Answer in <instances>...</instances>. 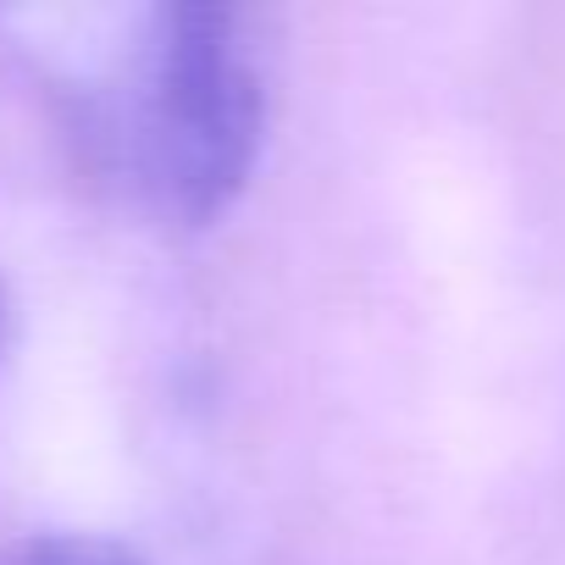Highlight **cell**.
I'll return each mask as SVG.
<instances>
[{
	"label": "cell",
	"mask_w": 565,
	"mask_h": 565,
	"mask_svg": "<svg viewBox=\"0 0 565 565\" xmlns=\"http://www.w3.org/2000/svg\"><path fill=\"white\" fill-rule=\"evenodd\" d=\"M0 565H150V559L100 532H34L0 548Z\"/></svg>",
	"instance_id": "2"
},
{
	"label": "cell",
	"mask_w": 565,
	"mask_h": 565,
	"mask_svg": "<svg viewBox=\"0 0 565 565\" xmlns=\"http://www.w3.org/2000/svg\"><path fill=\"white\" fill-rule=\"evenodd\" d=\"M12 333H18V306H12L7 277H0V366H7V355H12Z\"/></svg>",
	"instance_id": "3"
},
{
	"label": "cell",
	"mask_w": 565,
	"mask_h": 565,
	"mask_svg": "<svg viewBox=\"0 0 565 565\" xmlns=\"http://www.w3.org/2000/svg\"><path fill=\"white\" fill-rule=\"evenodd\" d=\"M266 62L233 7H156L106 89L78 95L73 145L95 183L167 233L216 227L266 145Z\"/></svg>",
	"instance_id": "1"
}]
</instances>
